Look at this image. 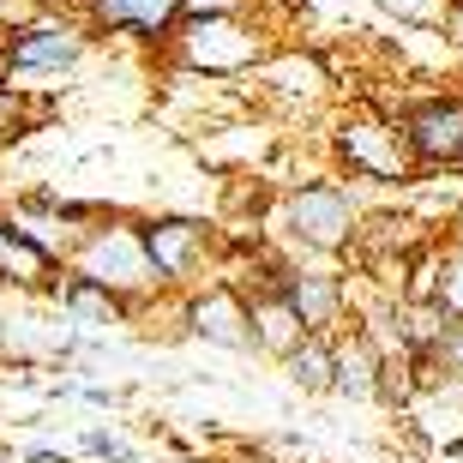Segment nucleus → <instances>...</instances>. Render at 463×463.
I'll list each match as a JSON object with an SVG mask.
<instances>
[{"label":"nucleus","instance_id":"2","mask_svg":"<svg viewBox=\"0 0 463 463\" xmlns=\"http://www.w3.org/2000/svg\"><path fill=\"white\" fill-rule=\"evenodd\" d=\"M337 156H344L349 175H361V181H410L421 169L403 120H344Z\"/></svg>","mask_w":463,"mask_h":463},{"label":"nucleus","instance_id":"5","mask_svg":"<svg viewBox=\"0 0 463 463\" xmlns=\"http://www.w3.org/2000/svg\"><path fill=\"white\" fill-rule=\"evenodd\" d=\"M193 61H199L205 72H241V67L259 61V43L235 24V13H217V18H205V24L193 31Z\"/></svg>","mask_w":463,"mask_h":463},{"label":"nucleus","instance_id":"1","mask_svg":"<svg viewBox=\"0 0 463 463\" xmlns=\"http://www.w3.org/2000/svg\"><path fill=\"white\" fill-rule=\"evenodd\" d=\"M283 229H289L301 247L331 253V247H349V241L361 235V205H355V193H349L344 181H307V187L289 193Z\"/></svg>","mask_w":463,"mask_h":463},{"label":"nucleus","instance_id":"18","mask_svg":"<svg viewBox=\"0 0 463 463\" xmlns=\"http://www.w3.org/2000/svg\"><path fill=\"white\" fill-rule=\"evenodd\" d=\"M85 451H90V458H109V463H138L133 451L120 446L115 433H103V428H90V433H85Z\"/></svg>","mask_w":463,"mask_h":463},{"label":"nucleus","instance_id":"19","mask_svg":"<svg viewBox=\"0 0 463 463\" xmlns=\"http://www.w3.org/2000/svg\"><path fill=\"white\" fill-rule=\"evenodd\" d=\"M181 13L187 18H199V13L217 18V13H241V0H181Z\"/></svg>","mask_w":463,"mask_h":463},{"label":"nucleus","instance_id":"16","mask_svg":"<svg viewBox=\"0 0 463 463\" xmlns=\"http://www.w3.org/2000/svg\"><path fill=\"white\" fill-rule=\"evenodd\" d=\"M397 24H451V0H379Z\"/></svg>","mask_w":463,"mask_h":463},{"label":"nucleus","instance_id":"12","mask_svg":"<svg viewBox=\"0 0 463 463\" xmlns=\"http://www.w3.org/2000/svg\"><path fill=\"white\" fill-rule=\"evenodd\" d=\"M90 13L109 31H151L156 36L181 18V0H90Z\"/></svg>","mask_w":463,"mask_h":463},{"label":"nucleus","instance_id":"15","mask_svg":"<svg viewBox=\"0 0 463 463\" xmlns=\"http://www.w3.org/2000/svg\"><path fill=\"white\" fill-rule=\"evenodd\" d=\"M451 319H463V241H451L439 253V295H433Z\"/></svg>","mask_w":463,"mask_h":463},{"label":"nucleus","instance_id":"4","mask_svg":"<svg viewBox=\"0 0 463 463\" xmlns=\"http://www.w3.org/2000/svg\"><path fill=\"white\" fill-rule=\"evenodd\" d=\"M271 289H283L301 307V319H307L313 331H331L337 319H344L349 295H344V277H326V271H277Z\"/></svg>","mask_w":463,"mask_h":463},{"label":"nucleus","instance_id":"20","mask_svg":"<svg viewBox=\"0 0 463 463\" xmlns=\"http://www.w3.org/2000/svg\"><path fill=\"white\" fill-rule=\"evenodd\" d=\"M458 175H463V156H458Z\"/></svg>","mask_w":463,"mask_h":463},{"label":"nucleus","instance_id":"13","mask_svg":"<svg viewBox=\"0 0 463 463\" xmlns=\"http://www.w3.org/2000/svg\"><path fill=\"white\" fill-rule=\"evenodd\" d=\"M283 361H289V379L301 392H331V379H337V344H331L326 331H307Z\"/></svg>","mask_w":463,"mask_h":463},{"label":"nucleus","instance_id":"14","mask_svg":"<svg viewBox=\"0 0 463 463\" xmlns=\"http://www.w3.org/2000/svg\"><path fill=\"white\" fill-rule=\"evenodd\" d=\"M103 289V283H97V277H79V283H72L67 289V307L79 313V319H97V326H115V295H97Z\"/></svg>","mask_w":463,"mask_h":463},{"label":"nucleus","instance_id":"8","mask_svg":"<svg viewBox=\"0 0 463 463\" xmlns=\"http://www.w3.org/2000/svg\"><path fill=\"white\" fill-rule=\"evenodd\" d=\"M156 265H151V247H145V235H127V229H109L103 241H97V253H90V271L97 283H145Z\"/></svg>","mask_w":463,"mask_h":463},{"label":"nucleus","instance_id":"17","mask_svg":"<svg viewBox=\"0 0 463 463\" xmlns=\"http://www.w3.org/2000/svg\"><path fill=\"white\" fill-rule=\"evenodd\" d=\"M428 367H433V373H428V385H433L439 373H446V379H458V385H463V319L446 331V344H439V349L428 355Z\"/></svg>","mask_w":463,"mask_h":463},{"label":"nucleus","instance_id":"6","mask_svg":"<svg viewBox=\"0 0 463 463\" xmlns=\"http://www.w3.org/2000/svg\"><path fill=\"white\" fill-rule=\"evenodd\" d=\"M193 331L211 337V344L247 349V344H253V307H247L229 283H217V289H205V301L193 307Z\"/></svg>","mask_w":463,"mask_h":463},{"label":"nucleus","instance_id":"11","mask_svg":"<svg viewBox=\"0 0 463 463\" xmlns=\"http://www.w3.org/2000/svg\"><path fill=\"white\" fill-rule=\"evenodd\" d=\"M145 247H151L156 277H187L199 247H205V229L199 223H151L145 229Z\"/></svg>","mask_w":463,"mask_h":463},{"label":"nucleus","instance_id":"3","mask_svg":"<svg viewBox=\"0 0 463 463\" xmlns=\"http://www.w3.org/2000/svg\"><path fill=\"white\" fill-rule=\"evenodd\" d=\"M403 133H410L421 169H458V156H463V97H428V103L403 109Z\"/></svg>","mask_w":463,"mask_h":463},{"label":"nucleus","instance_id":"10","mask_svg":"<svg viewBox=\"0 0 463 463\" xmlns=\"http://www.w3.org/2000/svg\"><path fill=\"white\" fill-rule=\"evenodd\" d=\"M85 54V43L72 31H54V24H36V31H24V36H13L6 43V61H13L18 72H43V67H72Z\"/></svg>","mask_w":463,"mask_h":463},{"label":"nucleus","instance_id":"9","mask_svg":"<svg viewBox=\"0 0 463 463\" xmlns=\"http://www.w3.org/2000/svg\"><path fill=\"white\" fill-rule=\"evenodd\" d=\"M307 319H301V307H295L283 289H265L253 301V344L259 349H271V355H289L301 337H307Z\"/></svg>","mask_w":463,"mask_h":463},{"label":"nucleus","instance_id":"21","mask_svg":"<svg viewBox=\"0 0 463 463\" xmlns=\"http://www.w3.org/2000/svg\"><path fill=\"white\" fill-rule=\"evenodd\" d=\"M458 49H463V43H458Z\"/></svg>","mask_w":463,"mask_h":463},{"label":"nucleus","instance_id":"7","mask_svg":"<svg viewBox=\"0 0 463 463\" xmlns=\"http://www.w3.org/2000/svg\"><path fill=\"white\" fill-rule=\"evenodd\" d=\"M337 397H379L385 392V349H373L367 331H355L349 344H337V379H331Z\"/></svg>","mask_w":463,"mask_h":463}]
</instances>
